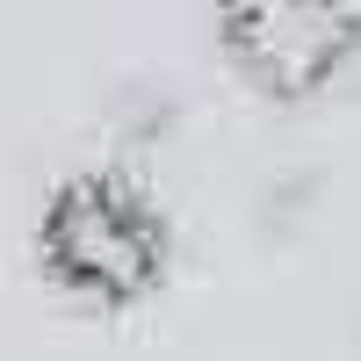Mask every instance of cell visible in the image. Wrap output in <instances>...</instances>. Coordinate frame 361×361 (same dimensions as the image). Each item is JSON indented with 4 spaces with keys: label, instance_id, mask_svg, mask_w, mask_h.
Segmentation results:
<instances>
[{
    "label": "cell",
    "instance_id": "6da1fadb",
    "mask_svg": "<svg viewBox=\"0 0 361 361\" xmlns=\"http://www.w3.org/2000/svg\"><path fill=\"white\" fill-rule=\"evenodd\" d=\"M37 253L80 304H137L166 275V217L130 173H73L37 224Z\"/></svg>",
    "mask_w": 361,
    "mask_h": 361
},
{
    "label": "cell",
    "instance_id": "7a4b0ae2",
    "mask_svg": "<svg viewBox=\"0 0 361 361\" xmlns=\"http://www.w3.org/2000/svg\"><path fill=\"white\" fill-rule=\"evenodd\" d=\"M224 51L267 102H304L347 73L361 51V15L333 0H246L224 8Z\"/></svg>",
    "mask_w": 361,
    "mask_h": 361
}]
</instances>
